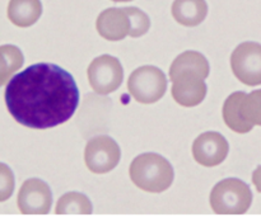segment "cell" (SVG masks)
Here are the masks:
<instances>
[{
    "label": "cell",
    "instance_id": "1",
    "mask_svg": "<svg viewBox=\"0 0 261 217\" xmlns=\"http://www.w3.org/2000/svg\"><path fill=\"white\" fill-rule=\"evenodd\" d=\"M5 104L22 126L36 130L65 123L79 106V89L69 71L54 64H35L13 76Z\"/></svg>",
    "mask_w": 261,
    "mask_h": 217
},
{
    "label": "cell",
    "instance_id": "2",
    "mask_svg": "<svg viewBox=\"0 0 261 217\" xmlns=\"http://www.w3.org/2000/svg\"><path fill=\"white\" fill-rule=\"evenodd\" d=\"M130 179L142 191L161 193L172 185L175 172L166 158L154 152H145L133 160L129 169Z\"/></svg>",
    "mask_w": 261,
    "mask_h": 217
},
{
    "label": "cell",
    "instance_id": "3",
    "mask_svg": "<svg viewBox=\"0 0 261 217\" xmlns=\"http://www.w3.org/2000/svg\"><path fill=\"white\" fill-rule=\"evenodd\" d=\"M251 203V190L237 178L221 180L211 193V206L218 215H242L247 212Z\"/></svg>",
    "mask_w": 261,
    "mask_h": 217
},
{
    "label": "cell",
    "instance_id": "4",
    "mask_svg": "<svg viewBox=\"0 0 261 217\" xmlns=\"http://www.w3.org/2000/svg\"><path fill=\"white\" fill-rule=\"evenodd\" d=\"M127 90L139 103H155L167 90V79L161 69L150 65L142 66L130 75L127 80Z\"/></svg>",
    "mask_w": 261,
    "mask_h": 217
},
{
    "label": "cell",
    "instance_id": "5",
    "mask_svg": "<svg viewBox=\"0 0 261 217\" xmlns=\"http://www.w3.org/2000/svg\"><path fill=\"white\" fill-rule=\"evenodd\" d=\"M121 158V150L112 137L106 135L94 136L87 142L84 162L94 174H106L117 167Z\"/></svg>",
    "mask_w": 261,
    "mask_h": 217
},
{
    "label": "cell",
    "instance_id": "6",
    "mask_svg": "<svg viewBox=\"0 0 261 217\" xmlns=\"http://www.w3.org/2000/svg\"><path fill=\"white\" fill-rule=\"evenodd\" d=\"M88 80L92 89L101 96L117 90L124 80V69L119 58L102 55L94 58L88 68Z\"/></svg>",
    "mask_w": 261,
    "mask_h": 217
},
{
    "label": "cell",
    "instance_id": "7",
    "mask_svg": "<svg viewBox=\"0 0 261 217\" xmlns=\"http://www.w3.org/2000/svg\"><path fill=\"white\" fill-rule=\"evenodd\" d=\"M231 68L234 76L249 86L261 84V45L244 42L231 55Z\"/></svg>",
    "mask_w": 261,
    "mask_h": 217
},
{
    "label": "cell",
    "instance_id": "8",
    "mask_svg": "<svg viewBox=\"0 0 261 217\" xmlns=\"http://www.w3.org/2000/svg\"><path fill=\"white\" fill-rule=\"evenodd\" d=\"M172 85V97L182 107L199 106L206 96L205 76L198 71L184 70L170 76Z\"/></svg>",
    "mask_w": 261,
    "mask_h": 217
},
{
    "label": "cell",
    "instance_id": "9",
    "mask_svg": "<svg viewBox=\"0 0 261 217\" xmlns=\"http://www.w3.org/2000/svg\"><path fill=\"white\" fill-rule=\"evenodd\" d=\"M17 203L23 215H46L53 206V193L47 183L31 178L20 187Z\"/></svg>",
    "mask_w": 261,
    "mask_h": 217
},
{
    "label": "cell",
    "instance_id": "10",
    "mask_svg": "<svg viewBox=\"0 0 261 217\" xmlns=\"http://www.w3.org/2000/svg\"><path fill=\"white\" fill-rule=\"evenodd\" d=\"M228 151V141L219 132H204L196 137L193 144V157L201 167L213 168L222 164Z\"/></svg>",
    "mask_w": 261,
    "mask_h": 217
},
{
    "label": "cell",
    "instance_id": "11",
    "mask_svg": "<svg viewBox=\"0 0 261 217\" xmlns=\"http://www.w3.org/2000/svg\"><path fill=\"white\" fill-rule=\"evenodd\" d=\"M97 32L107 41H121L130 32V19L125 8H109L96 20Z\"/></svg>",
    "mask_w": 261,
    "mask_h": 217
},
{
    "label": "cell",
    "instance_id": "12",
    "mask_svg": "<svg viewBox=\"0 0 261 217\" xmlns=\"http://www.w3.org/2000/svg\"><path fill=\"white\" fill-rule=\"evenodd\" d=\"M208 14L205 0H175L172 4V15L176 22L185 27H196Z\"/></svg>",
    "mask_w": 261,
    "mask_h": 217
},
{
    "label": "cell",
    "instance_id": "13",
    "mask_svg": "<svg viewBox=\"0 0 261 217\" xmlns=\"http://www.w3.org/2000/svg\"><path fill=\"white\" fill-rule=\"evenodd\" d=\"M42 14L41 0H10L8 18L17 27H31Z\"/></svg>",
    "mask_w": 261,
    "mask_h": 217
},
{
    "label": "cell",
    "instance_id": "14",
    "mask_svg": "<svg viewBox=\"0 0 261 217\" xmlns=\"http://www.w3.org/2000/svg\"><path fill=\"white\" fill-rule=\"evenodd\" d=\"M244 94V91H236V93L231 94L226 99L223 106L224 123L237 134H247L254 129V126L244 121L241 113H240V102H241Z\"/></svg>",
    "mask_w": 261,
    "mask_h": 217
},
{
    "label": "cell",
    "instance_id": "15",
    "mask_svg": "<svg viewBox=\"0 0 261 217\" xmlns=\"http://www.w3.org/2000/svg\"><path fill=\"white\" fill-rule=\"evenodd\" d=\"M182 70H193L203 74L205 78H208L211 73V66L208 60L204 55L196 51H186L181 53L173 60L172 65L170 68V76L175 75L176 73Z\"/></svg>",
    "mask_w": 261,
    "mask_h": 217
},
{
    "label": "cell",
    "instance_id": "16",
    "mask_svg": "<svg viewBox=\"0 0 261 217\" xmlns=\"http://www.w3.org/2000/svg\"><path fill=\"white\" fill-rule=\"evenodd\" d=\"M24 63L23 53L17 46H0V86L5 85L10 76L22 68Z\"/></svg>",
    "mask_w": 261,
    "mask_h": 217
},
{
    "label": "cell",
    "instance_id": "17",
    "mask_svg": "<svg viewBox=\"0 0 261 217\" xmlns=\"http://www.w3.org/2000/svg\"><path fill=\"white\" fill-rule=\"evenodd\" d=\"M92 211V203L87 196L79 192H69L58 201L55 212L58 215H89Z\"/></svg>",
    "mask_w": 261,
    "mask_h": 217
},
{
    "label": "cell",
    "instance_id": "18",
    "mask_svg": "<svg viewBox=\"0 0 261 217\" xmlns=\"http://www.w3.org/2000/svg\"><path fill=\"white\" fill-rule=\"evenodd\" d=\"M240 113L251 126H261V89L244 94L240 102Z\"/></svg>",
    "mask_w": 261,
    "mask_h": 217
},
{
    "label": "cell",
    "instance_id": "19",
    "mask_svg": "<svg viewBox=\"0 0 261 217\" xmlns=\"http://www.w3.org/2000/svg\"><path fill=\"white\" fill-rule=\"evenodd\" d=\"M130 19V32L129 36L133 38H138L144 36L150 28V19L143 10L135 7L125 8Z\"/></svg>",
    "mask_w": 261,
    "mask_h": 217
},
{
    "label": "cell",
    "instance_id": "20",
    "mask_svg": "<svg viewBox=\"0 0 261 217\" xmlns=\"http://www.w3.org/2000/svg\"><path fill=\"white\" fill-rule=\"evenodd\" d=\"M15 179L12 169L4 163H0V202L9 200L14 192Z\"/></svg>",
    "mask_w": 261,
    "mask_h": 217
},
{
    "label": "cell",
    "instance_id": "21",
    "mask_svg": "<svg viewBox=\"0 0 261 217\" xmlns=\"http://www.w3.org/2000/svg\"><path fill=\"white\" fill-rule=\"evenodd\" d=\"M252 183L256 187L257 192L261 193V167H257L252 173Z\"/></svg>",
    "mask_w": 261,
    "mask_h": 217
},
{
    "label": "cell",
    "instance_id": "22",
    "mask_svg": "<svg viewBox=\"0 0 261 217\" xmlns=\"http://www.w3.org/2000/svg\"><path fill=\"white\" fill-rule=\"evenodd\" d=\"M111 2H115V3H127V2H133V0H111Z\"/></svg>",
    "mask_w": 261,
    "mask_h": 217
}]
</instances>
